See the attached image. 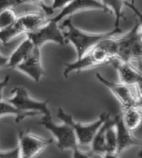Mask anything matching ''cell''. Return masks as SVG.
<instances>
[{"label":"cell","mask_w":142,"mask_h":158,"mask_svg":"<svg viewBox=\"0 0 142 158\" xmlns=\"http://www.w3.org/2000/svg\"><path fill=\"white\" fill-rule=\"evenodd\" d=\"M113 122H114V118H111V117H109L98 129L90 143L92 153H98V154L104 156L105 154L106 130Z\"/></svg>","instance_id":"17"},{"label":"cell","mask_w":142,"mask_h":158,"mask_svg":"<svg viewBox=\"0 0 142 158\" xmlns=\"http://www.w3.org/2000/svg\"><path fill=\"white\" fill-rule=\"evenodd\" d=\"M93 10H101L104 12H110L99 0H73L62 8L61 12L57 16L49 20L59 23L65 16H70L84 11Z\"/></svg>","instance_id":"11"},{"label":"cell","mask_w":142,"mask_h":158,"mask_svg":"<svg viewBox=\"0 0 142 158\" xmlns=\"http://www.w3.org/2000/svg\"><path fill=\"white\" fill-rule=\"evenodd\" d=\"M15 68L26 74L36 82L40 81V78L44 74L40 48L35 46L30 54Z\"/></svg>","instance_id":"10"},{"label":"cell","mask_w":142,"mask_h":158,"mask_svg":"<svg viewBox=\"0 0 142 158\" xmlns=\"http://www.w3.org/2000/svg\"><path fill=\"white\" fill-rule=\"evenodd\" d=\"M57 117L61 119L63 123L69 124L73 129L78 143L88 145V144H90L95 133H97L100 127L109 117H111V115H110V113H108V112H102L97 120L92 123L84 124L75 121L72 115L66 113L61 108H59L57 111Z\"/></svg>","instance_id":"5"},{"label":"cell","mask_w":142,"mask_h":158,"mask_svg":"<svg viewBox=\"0 0 142 158\" xmlns=\"http://www.w3.org/2000/svg\"><path fill=\"white\" fill-rule=\"evenodd\" d=\"M99 1H100V0H99Z\"/></svg>","instance_id":"30"},{"label":"cell","mask_w":142,"mask_h":158,"mask_svg":"<svg viewBox=\"0 0 142 158\" xmlns=\"http://www.w3.org/2000/svg\"><path fill=\"white\" fill-rule=\"evenodd\" d=\"M19 156L31 158L41 153L53 143L52 139H43L30 133L29 131H19Z\"/></svg>","instance_id":"9"},{"label":"cell","mask_w":142,"mask_h":158,"mask_svg":"<svg viewBox=\"0 0 142 158\" xmlns=\"http://www.w3.org/2000/svg\"><path fill=\"white\" fill-rule=\"evenodd\" d=\"M22 3H29L37 6L43 10L46 16H50L54 13V10H52L51 6L46 5L43 0H21V4Z\"/></svg>","instance_id":"23"},{"label":"cell","mask_w":142,"mask_h":158,"mask_svg":"<svg viewBox=\"0 0 142 158\" xmlns=\"http://www.w3.org/2000/svg\"><path fill=\"white\" fill-rule=\"evenodd\" d=\"M17 19V16L13 9L4 10L0 13V30L11 25Z\"/></svg>","instance_id":"22"},{"label":"cell","mask_w":142,"mask_h":158,"mask_svg":"<svg viewBox=\"0 0 142 158\" xmlns=\"http://www.w3.org/2000/svg\"><path fill=\"white\" fill-rule=\"evenodd\" d=\"M131 5H132L133 6L135 7V4H134V0H131Z\"/></svg>","instance_id":"29"},{"label":"cell","mask_w":142,"mask_h":158,"mask_svg":"<svg viewBox=\"0 0 142 158\" xmlns=\"http://www.w3.org/2000/svg\"><path fill=\"white\" fill-rule=\"evenodd\" d=\"M141 23L137 21L134 27L122 36L116 38V57L121 61L131 63L141 57Z\"/></svg>","instance_id":"4"},{"label":"cell","mask_w":142,"mask_h":158,"mask_svg":"<svg viewBox=\"0 0 142 158\" xmlns=\"http://www.w3.org/2000/svg\"><path fill=\"white\" fill-rule=\"evenodd\" d=\"M26 30V33L33 32L38 30L47 23L49 19H46L44 15L37 13H28L18 17Z\"/></svg>","instance_id":"16"},{"label":"cell","mask_w":142,"mask_h":158,"mask_svg":"<svg viewBox=\"0 0 142 158\" xmlns=\"http://www.w3.org/2000/svg\"><path fill=\"white\" fill-rule=\"evenodd\" d=\"M9 60V57H5V56H2V54H0V68L2 66H5L7 64Z\"/></svg>","instance_id":"28"},{"label":"cell","mask_w":142,"mask_h":158,"mask_svg":"<svg viewBox=\"0 0 142 158\" xmlns=\"http://www.w3.org/2000/svg\"><path fill=\"white\" fill-rule=\"evenodd\" d=\"M43 126L45 129L49 130L57 140V146L60 150H73V156L75 158H87L91 156V153H84L78 148V141L73 129L69 124L63 123V124H56L53 122L51 115H44L39 123Z\"/></svg>","instance_id":"3"},{"label":"cell","mask_w":142,"mask_h":158,"mask_svg":"<svg viewBox=\"0 0 142 158\" xmlns=\"http://www.w3.org/2000/svg\"><path fill=\"white\" fill-rule=\"evenodd\" d=\"M62 27L67 28V31L63 33V35L66 40H67V42H70L76 48L77 58L84 55L87 51H90L93 46H95L102 40L122 32L120 27H117L111 31L103 33H87L73 25L72 22V16H69V18L65 19L62 24Z\"/></svg>","instance_id":"2"},{"label":"cell","mask_w":142,"mask_h":158,"mask_svg":"<svg viewBox=\"0 0 142 158\" xmlns=\"http://www.w3.org/2000/svg\"><path fill=\"white\" fill-rule=\"evenodd\" d=\"M10 74H7L5 77V78H4L2 81H0V102L2 101V100L4 99L3 95H2V91H3V89L8 85L9 82H10Z\"/></svg>","instance_id":"27"},{"label":"cell","mask_w":142,"mask_h":158,"mask_svg":"<svg viewBox=\"0 0 142 158\" xmlns=\"http://www.w3.org/2000/svg\"><path fill=\"white\" fill-rule=\"evenodd\" d=\"M114 120L117 136V156H120V153L126 149L141 144V141L136 139L133 136L132 131L124 125L120 114L116 115Z\"/></svg>","instance_id":"12"},{"label":"cell","mask_w":142,"mask_h":158,"mask_svg":"<svg viewBox=\"0 0 142 158\" xmlns=\"http://www.w3.org/2000/svg\"><path fill=\"white\" fill-rule=\"evenodd\" d=\"M0 157H19V147H16L12 151L6 152V153L0 152Z\"/></svg>","instance_id":"26"},{"label":"cell","mask_w":142,"mask_h":158,"mask_svg":"<svg viewBox=\"0 0 142 158\" xmlns=\"http://www.w3.org/2000/svg\"><path fill=\"white\" fill-rule=\"evenodd\" d=\"M116 57V38H105L98 42L84 55L77 58L73 63H67L65 66L63 75L67 77L73 71H84L101 65L111 64Z\"/></svg>","instance_id":"1"},{"label":"cell","mask_w":142,"mask_h":158,"mask_svg":"<svg viewBox=\"0 0 142 158\" xmlns=\"http://www.w3.org/2000/svg\"><path fill=\"white\" fill-rule=\"evenodd\" d=\"M120 115L124 125L131 131H134L141 123V105H136L126 109H123Z\"/></svg>","instance_id":"14"},{"label":"cell","mask_w":142,"mask_h":158,"mask_svg":"<svg viewBox=\"0 0 142 158\" xmlns=\"http://www.w3.org/2000/svg\"><path fill=\"white\" fill-rule=\"evenodd\" d=\"M6 114H11V115H16V123H18L20 121L23 120L27 117H33L36 115H40V112H31V111H24L19 109L14 106L13 105L7 102L5 100L0 102V116Z\"/></svg>","instance_id":"18"},{"label":"cell","mask_w":142,"mask_h":158,"mask_svg":"<svg viewBox=\"0 0 142 158\" xmlns=\"http://www.w3.org/2000/svg\"><path fill=\"white\" fill-rule=\"evenodd\" d=\"M47 23L33 32L26 33L27 37L33 42L34 46L41 48L47 42H53L58 44L65 45L66 44L63 33L58 26V23L48 19Z\"/></svg>","instance_id":"8"},{"label":"cell","mask_w":142,"mask_h":158,"mask_svg":"<svg viewBox=\"0 0 142 158\" xmlns=\"http://www.w3.org/2000/svg\"><path fill=\"white\" fill-rule=\"evenodd\" d=\"M104 157H117V136L114 120L106 130L105 134V154Z\"/></svg>","instance_id":"20"},{"label":"cell","mask_w":142,"mask_h":158,"mask_svg":"<svg viewBox=\"0 0 142 158\" xmlns=\"http://www.w3.org/2000/svg\"><path fill=\"white\" fill-rule=\"evenodd\" d=\"M73 0H53V5L51 6V8L53 10H55L56 9L63 8V7H64L65 6L69 4Z\"/></svg>","instance_id":"25"},{"label":"cell","mask_w":142,"mask_h":158,"mask_svg":"<svg viewBox=\"0 0 142 158\" xmlns=\"http://www.w3.org/2000/svg\"><path fill=\"white\" fill-rule=\"evenodd\" d=\"M34 47L33 42L27 37L24 41H22L17 47V48L13 51L11 56L9 57L6 66L9 68H16L21 61H22L30 54Z\"/></svg>","instance_id":"15"},{"label":"cell","mask_w":142,"mask_h":158,"mask_svg":"<svg viewBox=\"0 0 142 158\" xmlns=\"http://www.w3.org/2000/svg\"><path fill=\"white\" fill-rule=\"evenodd\" d=\"M23 33H26V30L17 17L11 25L0 30V40L4 45H6L11 40Z\"/></svg>","instance_id":"21"},{"label":"cell","mask_w":142,"mask_h":158,"mask_svg":"<svg viewBox=\"0 0 142 158\" xmlns=\"http://www.w3.org/2000/svg\"><path fill=\"white\" fill-rule=\"evenodd\" d=\"M100 1L110 12H113L115 16L114 28L120 27V20L121 19L126 20V17L122 11L123 6L124 5L128 6L129 3L126 2L125 0H100Z\"/></svg>","instance_id":"19"},{"label":"cell","mask_w":142,"mask_h":158,"mask_svg":"<svg viewBox=\"0 0 142 158\" xmlns=\"http://www.w3.org/2000/svg\"><path fill=\"white\" fill-rule=\"evenodd\" d=\"M21 5V0H0V13Z\"/></svg>","instance_id":"24"},{"label":"cell","mask_w":142,"mask_h":158,"mask_svg":"<svg viewBox=\"0 0 142 158\" xmlns=\"http://www.w3.org/2000/svg\"><path fill=\"white\" fill-rule=\"evenodd\" d=\"M11 94L13 95V98H4V100L18 109L24 111L37 112L43 115H51L47 106L49 99H46L43 102L35 100L30 96V92L25 88L20 86L15 87L11 91Z\"/></svg>","instance_id":"7"},{"label":"cell","mask_w":142,"mask_h":158,"mask_svg":"<svg viewBox=\"0 0 142 158\" xmlns=\"http://www.w3.org/2000/svg\"><path fill=\"white\" fill-rule=\"evenodd\" d=\"M111 64L117 70L120 82L129 86H137L141 88V73L137 71L131 63L121 61L115 57Z\"/></svg>","instance_id":"13"},{"label":"cell","mask_w":142,"mask_h":158,"mask_svg":"<svg viewBox=\"0 0 142 158\" xmlns=\"http://www.w3.org/2000/svg\"><path fill=\"white\" fill-rule=\"evenodd\" d=\"M97 78L104 85L108 88L113 95L117 98L121 105L122 109L136 105H141V88L129 86L124 83H115L103 77L99 73L96 74Z\"/></svg>","instance_id":"6"}]
</instances>
